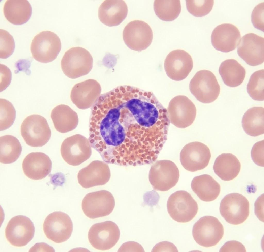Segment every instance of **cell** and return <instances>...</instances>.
Instances as JSON below:
<instances>
[{
    "label": "cell",
    "instance_id": "10",
    "mask_svg": "<svg viewBox=\"0 0 264 252\" xmlns=\"http://www.w3.org/2000/svg\"><path fill=\"white\" fill-rule=\"evenodd\" d=\"M221 215L230 224L237 225L244 222L249 214V204L242 195L232 193L225 196L220 204Z\"/></svg>",
    "mask_w": 264,
    "mask_h": 252
},
{
    "label": "cell",
    "instance_id": "29",
    "mask_svg": "<svg viewBox=\"0 0 264 252\" xmlns=\"http://www.w3.org/2000/svg\"><path fill=\"white\" fill-rule=\"evenodd\" d=\"M264 108L255 107L249 109L243 115L242 126L245 132L254 137L264 133Z\"/></svg>",
    "mask_w": 264,
    "mask_h": 252
},
{
    "label": "cell",
    "instance_id": "39",
    "mask_svg": "<svg viewBox=\"0 0 264 252\" xmlns=\"http://www.w3.org/2000/svg\"><path fill=\"white\" fill-rule=\"evenodd\" d=\"M144 251L143 247L139 243L134 241H129L123 243L120 248L118 251Z\"/></svg>",
    "mask_w": 264,
    "mask_h": 252
},
{
    "label": "cell",
    "instance_id": "5",
    "mask_svg": "<svg viewBox=\"0 0 264 252\" xmlns=\"http://www.w3.org/2000/svg\"><path fill=\"white\" fill-rule=\"evenodd\" d=\"M61 48L60 40L55 33L49 31L37 35L32 42L30 50L33 58L41 63H46L55 60Z\"/></svg>",
    "mask_w": 264,
    "mask_h": 252
},
{
    "label": "cell",
    "instance_id": "33",
    "mask_svg": "<svg viewBox=\"0 0 264 252\" xmlns=\"http://www.w3.org/2000/svg\"><path fill=\"white\" fill-rule=\"evenodd\" d=\"M0 130L3 131L10 127L15 120L16 112L12 103L3 99H0Z\"/></svg>",
    "mask_w": 264,
    "mask_h": 252
},
{
    "label": "cell",
    "instance_id": "25",
    "mask_svg": "<svg viewBox=\"0 0 264 252\" xmlns=\"http://www.w3.org/2000/svg\"><path fill=\"white\" fill-rule=\"evenodd\" d=\"M51 117L55 129L61 133L73 130L78 124L77 113L67 105L60 104L55 107L51 111Z\"/></svg>",
    "mask_w": 264,
    "mask_h": 252
},
{
    "label": "cell",
    "instance_id": "28",
    "mask_svg": "<svg viewBox=\"0 0 264 252\" xmlns=\"http://www.w3.org/2000/svg\"><path fill=\"white\" fill-rule=\"evenodd\" d=\"M219 72L224 83L228 86L234 87L240 85L246 75L245 68L234 59H228L222 62Z\"/></svg>",
    "mask_w": 264,
    "mask_h": 252
},
{
    "label": "cell",
    "instance_id": "9",
    "mask_svg": "<svg viewBox=\"0 0 264 252\" xmlns=\"http://www.w3.org/2000/svg\"><path fill=\"white\" fill-rule=\"evenodd\" d=\"M60 151L64 160L74 166L85 161L92 155L91 147L88 139L80 134L65 139L62 143Z\"/></svg>",
    "mask_w": 264,
    "mask_h": 252
},
{
    "label": "cell",
    "instance_id": "36",
    "mask_svg": "<svg viewBox=\"0 0 264 252\" xmlns=\"http://www.w3.org/2000/svg\"><path fill=\"white\" fill-rule=\"evenodd\" d=\"M264 2L257 5L253 9L251 14L252 23L256 29L264 31Z\"/></svg>",
    "mask_w": 264,
    "mask_h": 252
},
{
    "label": "cell",
    "instance_id": "35",
    "mask_svg": "<svg viewBox=\"0 0 264 252\" xmlns=\"http://www.w3.org/2000/svg\"><path fill=\"white\" fill-rule=\"evenodd\" d=\"M0 58L6 59L11 56L15 48L13 36L7 31L0 29Z\"/></svg>",
    "mask_w": 264,
    "mask_h": 252
},
{
    "label": "cell",
    "instance_id": "4",
    "mask_svg": "<svg viewBox=\"0 0 264 252\" xmlns=\"http://www.w3.org/2000/svg\"><path fill=\"white\" fill-rule=\"evenodd\" d=\"M21 133L26 144L34 147L46 144L51 136L47 120L38 115H32L24 119L21 125Z\"/></svg>",
    "mask_w": 264,
    "mask_h": 252
},
{
    "label": "cell",
    "instance_id": "31",
    "mask_svg": "<svg viewBox=\"0 0 264 252\" xmlns=\"http://www.w3.org/2000/svg\"><path fill=\"white\" fill-rule=\"evenodd\" d=\"M154 9L156 15L160 19L171 21L177 18L181 10L180 0H155Z\"/></svg>",
    "mask_w": 264,
    "mask_h": 252
},
{
    "label": "cell",
    "instance_id": "21",
    "mask_svg": "<svg viewBox=\"0 0 264 252\" xmlns=\"http://www.w3.org/2000/svg\"><path fill=\"white\" fill-rule=\"evenodd\" d=\"M241 36L238 29L230 23L218 25L211 36L212 45L217 50L223 52L232 51L237 47Z\"/></svg>",
    "mask_w": 264,
    "mask_h": 252
},
{
    "label": "cell",
    "instance_id": "11",
    "mask_svg": "<svg viewBox=\"0 0 264 252\" xmlns=\"http://www.w3.org/2000/svg\"><path fill=\"white\" fill-rule=\"evenodd\" d=\"M167 110L170 122L180 128L190 126L196 115L194 104L188 97L183 95H178L171 99Z\"/></svg>",
    "mask_w": 264,
    "mask_h": 252
},
{
    "label": "cell",
    "instance_id": "27",
    "mask_svg": "<svg viewBox=\"0 0 264 252\" xmlns=\"http://www.w3.org/2000/svg\"><path fill=\"white\" fill-rule=\"evenodd\" d=\"M215 173L221 180L229 181L236 178L240 170L241 164L234 155L224 153L216 159L213 167Z\"/></svg>",
    "mask_w": 264,
    "mask_h": 252
},
{
    "label": "cell",
    "instance_id": "34",
    "mask_svg": "<svg viewBox=\"0 0 264 252\" xmlns=\"http://www.w3.org/2000/svg\"><path fill=\"white\" fill-rule=\"evenodd\" d=\"M188 11L196 17L204 16L211 11L214 5L213 0H186Z\"/></svg>",
    "mask_w": 264,
    "mask_h": 252
},
{
    "label": "cell",
    "instance_id": "8",
    "mask_svg": "<svg viewBox=\"0 0 264 252\" xmlns=\"http://www.w3.org/2000/svg\"><path fill=\"white\" fill-rule=\"evenodd\" d=\"M115 206L113 195L110 192L104 190L87 194L83 199L81 204L85 214L93 219L109 215Z\"/></svg>",
    "mask_w": 264,
    "mask_h": 252
},
{
    "label": "cell",
    "instance_id": "2",
    "mask_svg": "<svg viewBox=\"0 0 264 252\" xmlns=\"http://www.w3.org/2000/svg\"><path fill=\"white\" fill-rule=\"evenodd\" d=\"M189 87L192 94L204 103L213 102L220 93V87L215 75L208 70L198 71L190 81Z\"/></svg>",
    "mask_w": 264,
    "mask_h": 252
},
{
    "label": "cell",
    "instance_id": "18",
    "mask_svg": "<svg viewBox=\"0 0 264 252\" xmlns=\"http://www.w3.org/2000/svg\"><path fill=\"white\" fill-rule=\"evenodd\" d=\"M193 67L191 56L182 50L172 51L167 56L164 61V68L167 75L175 81H181L186 78Z\"/></svg>",
    "mask_w": 264,
    "mask_h": 252
},
{
    "label": "cell",
    "instance_id": "15",
    "mask_svg": "<svg viewBox=\"0 0 264 252\" xmlns=\"http://www.w3.org/2000/svg\"><path fill=\"white\" fill-rule=\"evenodd\" d=\"M211 157L210 150L204 144L198 141L190 142L182 149L180 160L186 170L194 172L203 169L208 165Z\"/></svg>",
    "mask_w": 264,
    "mask_h": 252
},
{
    "label": "cell",
    "instance_id": "32",
    "mask_svg": "<svg viewBox=\"0 0 264 252\" xmlns=\"http://www.w3.org/2000/svg\"><path fill=\"white\" fill-rule=\"evenodd\" d=\"M264 70H258L251 76L247 85L248 92L253 99L257 101L264 100Z\"/></svg>",
    "mask_w": 264,
    "mask_h": 252
},
{
    "label": "cell",
    "instance_id": "40",
    "mask_svg": "<svg viewBox=\"0 0 264 252\" xmlns=\"http://www.w3.org/2000/svg\"><path fill=\"white\" fill-rule=\"evenodd\" d=\"M5 74L2 71V85L1 86L0 92L3 91L8 86L11 79V73L10 69L5 65Z\"/></svg>",
    "mask_w": 264,
    "mask_h": 252
},
{
    "label": "cell",
    "instance_id": "30",
    "mask_svg": "<svg viewBox=\"0 0 264 252\" xmlns=\"http://www.w3.org/2000/svg\"><path fill=\"white\" fill-rule=\"evenodd\" d=\"M21 145L15 137L6 135L0 137V162L9 164L15 161L21 154Z\"/></svg>",
    "mask_w": 264,
    "mask_h": 252
},
{
    "label": "cell",
    "instance_id": "37",
    "mask_svg": "<svg viewBox=\"0 0 264 252\" xmlns=\"http://www.w3.org/2000/svg\"><path fill=\"white\" fill-rule=\"evenodd\" d=\"M264 140L259 141L253 146L251 152L252 158L257 165L263 167Z\"/></svg>",
    "mask_w": 264,
    "mask_h": 252
},
{
    "label": "cell",
    "instance_id": "19",
    "mask_svg": "<svg viewBox=\"0 0 264 252\" xmlns=\"http://www.w3.org/2000/svg\"><path fill=\"white\" fill-rule=\"evenodd\" d=\"M110 176V170L107 163L95 160L80 170L77 178L80 185L87 189L104 185L108 182Z\"/></svg>",
    "mask_w": 264,
    "mask_h": 252
},
{
    "label": "cell",
    "instance_id": "24",
    "mask_svg": "<svg viewBox=\"0 0 264 252\" xmlns=\"http://www.w3.org/2000/svg\"><path fill=\"white\" fill-rule=\"evenodd\" d=\"M191 187L199 198L205 202L215 200L220 192L219 184L211 176L207 174L194 177L192 181Z\"/></svg>",
    "mask_w": 264,
    "mask_h": 252
},
{
    "label": "cell",
    "instance_id": "16",
    "mask_svg": "<svg viewBox=\"0 0 264 252\" xmlns=\"http://www.w3.org/2000/svg\"><path fill=\"white\" fill-rule=\"evenodd\" d=\"M35 228L33 222L28 217L15 216L9 221L5 229L6 237L10 243L16 247L27 245L33 238Z\"/></svg>",
    "mask_w": 264,
    "mask_h": 252
},
{
    "label": "cell",
    "instance_id": "17",
    "mask_svg": "<svg viewBox=\"0 0 264 252\" xmlns=\"http://www.w3.org/2000/svg\"><path fill=\"white\" fill-rule=\"evenodd\" d=\"M239 56L248 64L255 66L264 61V38L254 33L243 36L238 45Z\"/></svg>",
    "mask_w": 264,
    "mask_h": 252
},
{
    "label": "cell",
    "instance_id": "6",
    "mask_svg": "<svg viewBox=\"0 0 264 252\" xmlns=\"http://www.w3.org/2000/svg\"><path fill=\"white\" fill-rule=\"evenodd\" d=\"M179 177V169L175 164L169 160L157 161L149 172L148 178L153 189L161 191H167L175 186Z\"/></svg>",
    "mask_w": 264,
    "mask_h": 252
},
{
    "label": "cell",
    "instance_id": "1",
    "mask_svg": "<svg viewBox=\"0 0 264 252\" xmlns=\"http://www.w3.org/2000/svg\"><path fill=\"white\" fill-rule=\"evenodd\" d=\"M93 59L86 49L80 47H72L65 53L61 61L62 69L68 77L75 79L86 75L91 70Z\"/></svg>",
    "mask_w": 264,
    "mask_h": 252
},
{
    "label": "cell",
    "instance_id": "26",
    "mask_svg": "<svg viewBox=\"0 0 264 252\" xmlns=\"http://www.w3.org/2000/svg\"><path fill=\"white\" fill-rule=\"evenodd\" d=\"M32 8L27 0H7L3 7L7 20L12 24L20 25L26 22L32 14Z\"/></svg>",
    "mask_w": 264,
    "mask_h": 252
},
{
    "label": "cell",
    "instance_id": "13",
    "mask_svg": "<svg viewBox=\"0 0 264 252\" xmlns=\"http://www.w3.org/2000/svg\"><path fill=\"white\" fill-rule=\"evenodd\" d=\"M43 230L46 237L57 243L67 240L73 230L72 222L69 215L60 211L50 214L44 220Z\"/></svg>",
    "mask_w": 264,
    "mask_h": 252
},
{
    "label": "cell",
    "instance_id": "3",
    "mask_svg": "<svg viewBox=\"0 0 264 252\" xmlns=\"http://www.w3.org/2000/svg\"><path fill=\"white\" fill-rule=\"evenodd\" d=\"M168 212L171 217L180 223L192 220L198 211L197 204L190 194L185 190H179L172 194L167 202Z\"/></svg>",
    "mask_w": 264,
    "mask_h": 252
},
{
    "label": "cell",
    "instance_id": "7",
    "mask_svg": "<svg viewBox=\"0 0 264 252\" xmlns=\"http://www.w3.org/2000/svg\"><path fill=\"white\" fill-rule=\"evenodd\" d=\"M224 229L222 224L215 217H203L194 224L192 230L195 241L200 245L209 247L216 245L222 239Z\"/></svg>",
    "mask_w": 264,
    "mask_h": 252
},
{
    "label": "cell",
    "instance_id": "22",
    "mask_svg": "<svg viewBox=\"0 0 264 252\" xmlns=\"http://www.w3.org/2000/svg\"><path fill=\"white\" fill-rule=\"evenodd\" d=\"M52 167V162L49 157L40 152L29 154L22 163V169L25 175L35 180L45 178L51 173Z\"/></svg>",
    "mask_w": 264,
    "mask_h": 252
},
{
    "label": "cell",
    "instance_id": "23",
    "mask_svg": "<svg viewBox=\"0 0 264 252\" xmlns=\"http://www.w3.org/2000/svg\"><path fill=\"white\" fill-rule=\"evenodd\" d=\"M128 12V7L124 1L105 0L99 7L98 15L102 23L111 27L118 25L122 22Z\"/></svg>",
    "mask_w": 264,
    "mask_h": 252
},
{
    "label": "cell",
    "instance_id": "20",
    "mask_svg": "<svg viewBox=\"0 0 264 252\" xmlns=\"http://www.w3.org/2000/svg\"><path fill=\"white\" fill-rule=\"evenodd\" d=\"M101 91L99 83L95 80L89 79L75 84L70 93L73 103L82 110L91 107L96 101Z\"/></svg>",
    "mask_w": 264,
    "mask_h": 252
},
{
    "label": "cell",
    "instance_id": "14",
    "mask_svg": "<svg viewBox=\"0 0 264 252\" xmlns=\"http://www.w3.org/2000/svg\"><path fill=\"white\" fill-rule=\"evenodd\" d=\"M123 37L127 47L132 50L140 52L150 46L153 35L148 24L142 20H135L130 22L125 27Z\"/></svg>",
    "mask_w": 264,
    "mask_h": 252
},
{
    "label": "cell",
    "instance_id": "38",
    "mask_svg": "<svg viewBox=\"0 0 264 252\" xmlns=\"http://www.w3.org/2000/svg\"><path fill=\"white\" fill-rule=\"evenodd\" d=\"M229 250H237L238 251H246L244 246L241 243L236 241H231L226 242L220 249V251H226Z\"/></svg>",
    "mask_w": 264,
    "mask_h": 252
},
{
    "label": "cell",
    "instance_id": "12",
    "mask_svg": "<svg viewBox=\"0 0 264 252\" xmlns=\"http://www.w3.org/2000/svg\"><path fill=\"white\" fill-rule=\"evenodd\" d=\"M120 235V230L116 224L111 221H106L93 225L89 230L88 238L92 247L104 251L114 246Z\"/></svg>",
    "mask_w": 264,
    "mask_h": 252
}]
</instances>
